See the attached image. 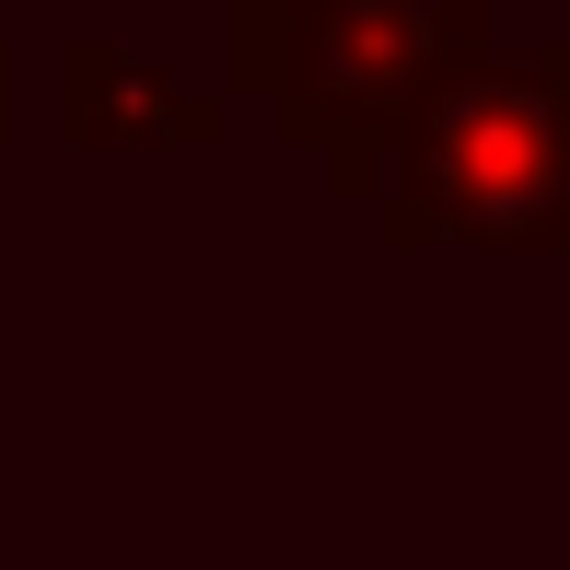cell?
Instances as JSON below:
<instances>
[{
  "mask_svg": "<svg viewBox=\"0 0 570 570\" xmlns=\"http://www.w3.org/2000/svg\"><path fill=\"white\" fill-rule=\"evenodd\" d=\"M489 59V0H222V94L315 151L338 210H373L384 140Z\"/></svg>",
  "mask_w": 570,
  "mask_h": 570,
  "instance_id": "obj_1",
  "label": "cell"
},
{
  "mask_svg": "<svg viewBox=\"0 0 570 570\" xmlns=\"http://www.w3.org/2000/svg\"><path fill=\"white\" fill-rule=\"evenodd\" d=\"M384 256H570V106L535 59H478L384 140Z\"/></svg>",
  "mask_w": 570,
  "mask_h": 570,
  "instance_id": "obj_2",
  "label": "cell"
},
{
  "mask_svg": "<svg viewBox=\"0 0 570 570\" xmlns=\"http://www.w3.org/2000/svg\"><path fill=\"white\" fill-rule=\"evenodd\" d=\"M59 140L70 151H222L233 140V94L175 82L128 36H70L59 47Z\"/></svg>",
  "mask_w": 570,
  "mask_h": 570,
  "instance_id": "obj_3",
  "label": "cell"
},
{
  "mask_svg": "<svg viewBox=\"0 0 570 570\" xmlns=\"http://www.w3.org/2000/svg\"><path fill=\"white\" fill-rule=\"evenodd\" d=\"M524 59L548 70V82H559V106H570V36H548V47H524Z\"/></svg>",
  "mask_w": 570,
  "mask_h": 570,
  "instance_id": "obj_4",
  "label": "cell"
},
{
  "mask_svg": "<svg viewBox=\"0 0 570 570\" xmlns=\"http://www.w3.org/2000/svg\"><path fill=\"white\" fill-rule=\"evenodd\" d=\"M0 140H12V47H0Z\"/></svg>",
  "mask_w": 570,
  "mask_h": 570,
  "instance_id": "obj_5",
  "label": "cell"
}]
</instances>
